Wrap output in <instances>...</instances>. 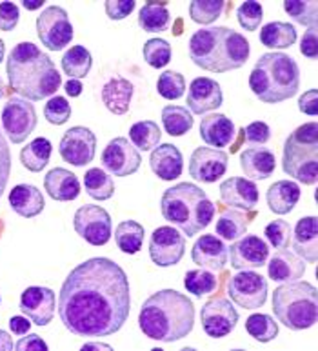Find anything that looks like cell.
Here are the masks:
<instances>
[{
  "mask_svg": "<svg viewBox=\"0 0 318 351\" xmlns=\"http://www.w3.org/2000/svg\"><path fill=\"white\" fill-rule=\"evenodd\" d=\"M130 311V282L111 258L95 257L79 264L58 295V317L79 337L113 335L122 330Z\"/></svg>",
  "mask_w": 318,
  "mask_h": 351,
  "instance_id": "cell-1",
  "label": "cell"
},
{
  "mask_svg": "<svg viewBox=\"0 0 318 351\" xmlns=\"http://www.w3.org/2000/svg\"><path fill=\"white\" fill-rule=\"evenodd\" d=\"M5 69L11 91L26 100L49 99L62 84L55 62L33 43L16 44L8 55Z\"/></svg>",
  "mask_w": 318,
  "mask_h": 351,
  "instance_id": "cell-2",
  "label": "cell"
},
{
  "mask_svg": "<svg viewBox=\"0 0 318 351\" xmlns=\"http://www.w3.org/2000/svg\"><path fill=\"white\" fill-rule=\"evenodd\" d=\"M138 326L153 341H182L193 331L195 306L177 289H160L142 304Z\"/></svg>",
  "mask_w": 318,
  "mask_h": 351,
  "instance_id": "cell-3",
  "label": "cell"
},
{
  "mask_svg": "<svg viewBox=\"0 0 318 351\" xmlns=\"http://www.w3.org/2000/svg\"><path fill=\"white\" fill-rule=\"evenodd\" d=\"M249 53L247 38L225 26L204 27L189 38V57L193 64L211 73L240 69L247 62Z\"/></svg>",
  "mask_w": 318,
  "mask_h": 351,
  "instance_id": "cell-4",
  "label": "cell"
},
{
  "mask_svg": "<svg viewBox=\"0 0 318 351\" xmlns=\"http://www.w3.org/2000/svg\"><path fill=\"white\" fill-rule=\"evenodd\" d=\"M249 88L266 104L293 99L300 88V69L287 53H264L249 75Z\"/></svg>",
  "mask_w": 318,
  "mask_h": 351,
  "instance_id": "cell-5",
  "label": "cell"
},
{
  "mask_svg": "<svg viewBox=\"0 0 318 351\" xmlns=\"http://www.w3.org/2000/svg\"><path fill=\"white\" fill-rule=\"evenodd\" d=\"M162 215L177 226L184 235H199L215 217V204L202 188L191 182H180L166 189L160 200Z\"/></svg>",
  "mask_w": 318,
  "mask_h": 351,
  "instance_id": "cell-6",
  "label": "cell"
},
{
  "mask_svg": "<svg viewBox=\"0 0 318 351\" xmlns=\"http://www.w3.org/2000/svg\"><path fill=\"white\" fill-rule=\"evenodd\" d=\"M273 311L287 330H308L317 322V288L309 282H284L273 291Z\"/></svg>",
  "mask_w": 318,
  "mask_h": 351,
  "instance_id": "cell-7",
  "label": "cell"
},
{
  "mask_svg": "<svg viewBox=\"0 0 318 351\" xmlns=\"http://www.w3.org/2000/svg\"><path fill=\"white\" fill-rule=\"evenodd\" d=\"M282 168L298 182L313 186L318 180V126L308 122L286 138Z\"/></svg>",
  "mask_w": 318,
  "mask_h": 351,
  "instance_id": "cell-8",
  "label": "cell"
},
{
  "mask_svg": "<svg viewBox=\"0 0 318 351\" xmlns=\"http://www.w3.org/2000/svg\"><path fill=\"white\" fill-rule=\"evenodd\" d=\"M73 26L60 5H47L37 19L38 40L49 51H60L73 40Z\"/></svg>",
  "mask_w": 318,
  "mask_h": 351,
  "instance_id": "cell-9",
  "label": "cell"
},
{
  "mask_svg": "<svg viewBox=\"0 0 318 351\" xmlns=\"http://www.w3.org/2000/svg\"><path fill=\"white\" fill-rule=\"evenodd\" d=\"M0 122H2V130H4L5 136L13 144H21L37 128L35 106L29 104V100L21 99V97H11L8 104H4Z\"/></svg>",
  "mask_w": 318,
  "mask_h": 351,
  "instance_id": "cell-10",
  "label": "cell"
},
{
  "mask_svg": "<svg viewBox=\"0 0 318 351\" xmlns=\"http://www.w3.org/2000/svg\"><path fill=\"white\" fill-rule=\"evenodd\" d=\"M228 293L240 308L258 309L267 300V280L253 269H244L230 278Z\"/></svg>",
  "mask_w": 318,
  "mask_h": 351,
  "instance_id": "cell-11",
  "label": "cell"
},
{
  "mask_svg": "<svg viewBox=\"0 0 318 351\" xmlns=\"http://www.w3.org/2000/svg\"><path fill=\"white\" fill-rule=\"evenodd\" d=\"M75 231L91 246H104L111 239V217L102 206H80L73 219Z\"/></svg>",
  "mask_w": 318,
  "mask_h": 351,
  "instance_id": "cell-12",
  "label": "cell"
},
{
  "mask_svg": "<svg viewBox=\"0 0 318 351\" xmlns=\"http://www.w3.org/2000/svg\"><path fill=\"white\" fill-rule=\"evenodd\" d=\"M238 319V311L233 308V302L224 297H215L208 300L200 309L202 328L211 339H222L230 335L236 328Z\"/></svg>",
  "mask_w": 318,
  "mask_h": 351,
  "instance_id": "cell-13",
  "label": "cell"
},
{
  "mask_svg": "<svg viewBox=\"0 0 318 351\" xmlns=\"http://www.w3.org/2000/svg\"><path fill=\"white\" fill-rule=\"evenodd\" d=\"M186 239L173 226H160L149 239V257L157 266L169 267L182 261Z\"/></svg>",
  "mask_w": 318,
  "mask_h": 351,
  "instance_id": "cell-14",
  "label": "cell"
},
{
  "mask_svg": "<svg viewBox=\"0 0 318 351\" xmlns=\"http://www.w3.org/2000/svg\"><path fill=\"white\" fill-rule=\"evenodd\" d=\"M95 152H97V136L89 128L84 126L69 128L58 146L60 157L71 166H79V168L93 160Z\"/></svg>",
  "mask_w": 318,
  "mask_h": 351,
  "instance_id": "cell-15",
  "label": "cell"
},
{
  "mask_svg": "<svg viewBox=\"0 0 318 351\" xmlns=\"http://www.w3.org/2000/svg\"><path fill=\"white\" fill-rule=\"evenodd\" d=\"M138 149L124 136H117L102 152V166L115 177H130L140 168Z\"/></svg>",
  "mask_w": 318,
  "mask_h": 351,
  "instance_id": "cell-16",
  "label": "cell"
},
{
  "mask_svg": "<svg viewBox=\"0 0 318 351\" xmlns=\"http://www.w3.org/2000/svg\"><path fill=\"white\" fill-rule=\"evenodd\" d=\"M228 153L215 147H197L189 158V177L197 182L213 184L228 171Z\"/></svg>",
  "mask_w": 318,
  "mask_h": 351,
  "instance_id": "cell-17",
  "label": "cell"
},
{
  "mask_svg": "<svg viewBox=\"0 0 318 351\" xmlns=\"http://www.w3.org/2000/svg\"><path fill=\"white\" fill-rule=\"evenodd\" d=\"M55 291L44 286H29L21 297V311L35 326H47L55 317Z\"/></svg>",
  "mask_w": 318,
  "mask_h": 351,
  "instance_id": "cell-18",
  "label": "cell"
},
{
  "mask_svg": "<svg viewBox=\"0 0 318 351\" xmlns=\"http://www.w3.org/2000/svg\"><path fill=\"white\" fill-rule=\"evenodd\" d=\"M228 250H230L228 257L231 261V266L238 271L262 267L269 258V246L256 235L242 237L236 242H233Z\"/></svg>",
  "mask_w": 318,
  "mask_h": 351,
  "instance_id": "cell-19",
  "label": "cell"
},
{
  "mask_svg": "<svg viewBox=\"0 0 318 351\" xmlns=\"http://www.w3.org/2000/svg\"><path fill=\"white\" fill-rule=\"evenodd\" d=\"M222 88L217 80L208 79V77H199L189 84L188 110H191L195 115H204L208 111H213L222 106Z\"/></svg>",
  "mask_w": 318,
  "mask_h": 351,
  "instance_id": "cell-20",
  "label": "cell"
},
{
  "mask_svg": "<svg viewBox=\"0 0 318 351\" xmlns=\"http://www.w3.org/2000/svg\"><path fill=\"white\" fill-rule=\"evenodd\" d=\"M220 199L230 208L253 211L258 204V188L249 178H228L220 184Z\"/></svg>",
  "mask_w": 318,
  "mask_h": 351,
  "instance_id": "cell-21",
  "label": "cell"
},
{
  "mask_svg": "<svg viewBox=\"0 0 318 351\" xmlns=\"http://www.w3.org/2000/svg\"><path fill=\"white\" fill-rule=\"evenodd\" d=\"M228 247L219 237L215 235H202L199 241L195 242L193 252V263L199 264L202 269L208 271H224L225 264H228Z\"/></svg>",
  "mask_w": 318,
  "mask_h": 351,
  "instance_id": "cell-22",
  "label": "cell"
},
{
  "mask_svg": "<svg viewBox=\"0 0 318 351\" xmlns=\"http://www.w3.org/2000/svg\"><path fill=\"white\" fill-rule=\"evenodd\" d=\"M293 250L295 255L309 264L318 258V231L317 217H302L293 230Z\"/></svg>",
  "mask_w": 318,
  "mask_h": 351,
  "instance_id": "cell-23",
  "label": "cell"
},
{
  "mask_svg": "<svg viewBox=\"0 0 318 351\" xmlns=\"http://www.w3.org/2000/svg\"><path fill=\"white\" fill-rule=\"evenodd\" d=\"M236 128L231 119L222 113H211L200 121V136L206 144L215 149L230 146L236 135Z\"/></svg>",
  "mask_w": 318,
  "mask_h": 351,
  "instance_id": "cell-24",
  "label": "cell"
},
{
  "mask_svg": "<svg viewBox=\"0 0 318 351\" xmlns=\"http://www.w3.org/2000/svg\"><path fill=\"white\" fill-rule=\"evenodd\" d=\"M240 168L249 180H266L277 168V158L267 147H245L240 153Z\"/></svg>",
  "mask_w": 318,
  "mask_h": 351,
  "instance_id": "cell-25",
  "label": "cell"
},
{
  "mask_svg": "<svg viewBox=\"0 0 318 351\" xmlns=\"http://www.w3.org/2000/svg\"><path fill=\"white\" fill-rule=\"evenodd\" d=\"M153 173L162 180H175L182 175L184 157L180 149L173 144H158L149 157Z\"/></svg>",
  "mask_w": 318,
  "mask_h": 351,
  "instance_id": "cell-26",
  "label": "cell"
},
{
  "mask_svg": "<svg viewBox=\"0 0 318 351\" xmlns=\"http://www.w3.org/2000/svg\"><path fill=\"white\" fill-rule=\"evenodd\" d=\"M44 189L53 200L69 202L75 200L80 193V182L77 175L71 173L69 169L53 168L44 177Z\"/></svg>",
  "mask_w": 318,
  "mask_h": 351,
  "instance_id": "cell-27",
  "label": "cell"
},
{
  "mask_svg": "<svg viewBox=\"0 0 318 351\" xmlns=\"http://www.w3.org/2000/svg\"><path fill=\"white\" fill-rule=\"evenodd\" d=\"M10 206L16 215L33 219L44 211L46 202H44V195L40 189L32 184H19L10 191Z\"/></svg>",
  "mask_w": 318,
  "mask_h": 351,
  "instance_id": "cell-28",
  "label": "cell"
},
{
  "mask_svg": "<svg viewBox=\"0 0 318 351\" xmlns=\"http://www.w3.org/2000/svg\"><path fill=\"white\" fill-rule=\"evenodd\" d=\"M306 271V264L289 250H280L267 263V275L275 282H295Z\"/></svg>",
  "mask_w": 318,
  "mask_h": 351,
  "instance_id": "cell-29",
  "label": "cell"
},
{
  "mask_svg": "<svg viewBox=\"0 0 318 351\" xmlns=\"http://www.w3.org/2000/svg\"><path fill=\"white\" fill-rule=\"evenodd\" d=\"M266 200L273 213L287 215V213H291L295 210V206L300 200V188L293 180H277L267 189Z\"/></svg>",
  "mask_w": 318,
  "mask_h": 351,
  "instance_id": "cell-30",
  "label": "cell"
},
{
  "mask_svg": "<svg viewBox=\"0 0 318 351\" xmlns=\"http://www.w3.org/2000/svg\"><path fill=\"white\" fill-rule=\"evenodd\" d=\"M131 97H133V84L124 77H113L102 88V102L115 115L127 113Z\"/></svg>",
  "mask_w": 318,
  "mask_h": 351,
  "instance_id": "cell-31",
  "label": "cell"
},
{
  "mask_svg": "<svg viewBox=\"0 0 318 351\" xmlns=\"http://www.w3.org/2000/svg\"><path fill=\"white\" fill-rule=\"evenodd\" d=\"M251 224V217L242 213L240 210H235V208H222L219 213V220H217V226L215 230L219 233L224 241H236L240 237L244 235L247 226Z\"/></svg>",
  "mask_w": 318,
  "mask_h": 351,
  "instance_id": "cell-32",
  "label": "cell"
},
{
  "mask_svg": "<svg viewBox=\"0 0 318 351\" xmlns=\"http://www.w3.org/2000/svg\"><path fill=\"white\" fill-rule=\"evenodd\" d=\"M297 29L289 22H269L262 27L260 43L269 49H287L297 43Z\"/></svg>",
  "mask_w": 318,
  "mask_h": 351,
  "instance_id": "cell-33",
  "label": "cell"
},
{
  "mask_svg": "<svg viewBox=\"0 0 318 351\" xmlns=\"http://www.w3.org/2000/svg\"><path fill=\"white\" fill-rule=\"evenodd\" d=\"M51 142L44 138V136H37L33 138L26 147H22L21 152V162L22 166L33 173H40L42 169L46 168L51 158Z\"/></svg>",
  "mask_w": 318,
  "mask_h": 351,
  "instance_id": "cell-34",
  "label": "cell"
},
{
  "mask_svg": "<svg viewBox=\"0 0 318 351\" xmlns=\"http://www.w3.org/2000/svg\"><path fill=\"white\" fill-rule=\"evenodd\" d=\"M171 22V15L166 2H146L138 11V26L147 33L166 32Z\"/></svg>",
  "mask_w": 318,
  "mask_h": 351,
  "instance_id": "cell-35",
  "label": "cell"
},
{
  "mask_svg": "<svg viewBox=\"0 0 318 351\" xmlns=\"http://www.w3.org/2000/svg\"><path fill=\"white\" fill-rule=\"evenodd\" d=\"M162 124L167 135L182 136L191 132L193 128V115L186 106L169 104L162 110Z\"/></svg>",
  "mask_w": 318,
  "mask_h": 351,
  "instance_id": "cell-36",
  "label": "cell"
},
{
  "mask_svg": "<svg viewBox=\"0 0 318 351\" xmlns=\"http://www.w3.org/2000/svg\"><path fill=\"white\" fill-rule=\"evenodd\" d=\"M62 71L69 79H84L88 77L93 66V57L84 46H71L62 57Z\"/></svg>",
  "mask_w": 318,
  "mask_h": 351,
  "instance_id": "cell-37",
  "label": "cell"
},
{
  "mask_svg": "<svg viewBox=\"0 0 318 351\" xmlns=\"http://www.w3.org/2000/svg\"><path fill=\"white\" fill-rule=\"evenodd\" d=\"M115 241L119 250L127 255H135L140 252L144 244V228L136 220H124L117 226Z\"/></svg>",
  "mask_w": 318,
  "mask_h": 351,
  "instance_id": "cell-38",
  "label": "cell"
},
{
  "mask_svg": "<svg viewBox=\"0 0 318 351\" xmlns=\"http://www.w3.org/2000/svg\"><path fill=\"white\" fill-rule=\"evenodd\" d=\"M160 126L153 121H140L130 128V142L136 149L151 152L160 144Z\"/></svg>",
  "mask_w": 318,
  "mask_h": 351,
  "instance_id": "cell-39",
  "label": "cell"
},
{
  "mask_svg": "<svg viewBox=\"0 0 318 351\" xmlns=\"http://www.w3.org/2000/svg\"><path fill=\"white\" fill-rule=\"evenodd\" d=\"M84 188L95 200H108L115 193V184L110 175L100 168H91L84 175Z\"/></svg>",
  "mask_w": 318,
  "mask_h": 351,
  "instance_id": "cell-40",
  "label": "cell"
},
{
  "mask_svg": "<svg viewBox=\"0 0 318 351\" xmlns=\"http://www.w3.org/2000/svg\"><path fill=\"white\" fill-rule=\"evenodd\" d=\"M245 331L256 342H271L278 335V324L271 315L253 313L245 320Z\"/></svg>",
  "mask_w": 318,
  "mask_h": 351,
  "instance_id": "cell-41",
  "label": "cell"
},
{
  "mask_svg": "<svg viewBox=\"0 0 318 351\" xmlns=\"http://www.w3.org/2000/svg\"><path fill=\"white\" fill-rule=\"evenodd\" d=\"M184 286L188 289L189 293H193L197 299H202L204 295L213 293L217 286H219V280L215 277L213 273L208 271V269H191V271L186 273L184 277Z\"/></svg>",
  "mask_w": 318,
  "mask_h": 351,
  "instance_id": "cell-42",
  "label": "cell"
},
{
  "mask_svg": "<svg viewBox=\"0 0 318 351\" xmlns=\"http://www.w3.org/2000/svg\"><path fill=\"white\" fill-rule=\"evenodd\" d=\"M225 10V2L222 0H195L189 4V16L197 24H213L217 19L222 16Z\"/></svg>",
  "mask_w": 318,
  "mask_h": 351,
  "instance_id": "cell-43",
  "label": "cell"
},
{
  "mask_svg": "<svg viewBox=\"0 0 318 351\" xmlns=\"http://www.w3.org/2000/svg\"><path fill=\"white\" fill-rule=\"evenodd\" d=\"M142 55L151 68H166L171 62V46L164 38H149L142 47Z\"/></svg>",
  "mask_w": 318,
  "mask_h": 351,
  "instance_id": "cell-44",
  "label": "cell"
},
{
  "mask_svg": "<svg viewBox=\"0 0 318 351\" xmlns=\"http://www.w3.org/2000/svg\"><path fill=\"white\" fill-rule=\"evenodd\" d=\"M284 10L293 21L302 26H317V2L315 0H286Z\"/></svg>",
  "mask_w": 318,
  "mask_h": 351,
  "instance_id": "cell-45",
  "label": "cell"
},
{
  "mask_svg": "<svg viewBox=\"0 0 318 351\" xmlns=\"http://www.w3.org/2000/svg\"><path fill=\"white\" fill-rule=\"evenodd\" d=\"M157 91L160 93V97H164L167 100L180 99L184 91H186V79H184V75H180L178 71H173V69L164 71L157 80Z\"/></svg>",
  "mask_w": 318,
  "mask_h": 351,
  "instance_id": "cell-46",
  "label": "cell"
},
{
  "mask_svg": "<svg viewBox=\"0 0 318 351\" xmlns=\"http://www.w3.org/2000/svg\"><path fill=\"white\" fill-rule=\"evenodd\" d=\"M236 19L245 32H256L262 24V19H264V8H262L260 2H255V0L242 2L236 8Z\"/></svg>",
  "mask_w": 318,
  "mask_h": 351,
  "instance_id": "cell-47",
  "label": "cell"
},
{
  "mask_svg": "<svg viewBox=\"0 0 318 351\" xmlns=\"http://www.w3.org/2000/svg\"><path fill=\"white\" fill-rule=\"evenodd\" d=\"M291 224L286 220H273L266 226L264 235L275 250H286L291 244Z\"/></svg>",
  "mask_w": 318,
  "mask_h": 351,
  "instance_id": "cell-48",
  "label": "cell"
},
{
  "mask_svg": "<svg viewBox=\"0 0 318 351\" xmlns=\"http://www.w3.org/2000/svg\"><path fill=\"white\" fill-rule=\"evenodd\" d=\"M44 117L53 126H62L71 117V106L64 97H51L44 106Z\"/></svg>",
  "mask_w": 318,
  "mask_h": 351,
  "instance_id": "cell-49",
  "label": "cell"
},
{
  "mask_svg": "<svg viewBox=\"0 0 318 351\" xmlns=\"http://www.w3.org/2000/svg\"><path fill=\"white\" fill-rule=\"evenodd\" d=\"M11 175V152L5 141V135L0 132V197L4 193Z\"/></svg>",
  "mask_w": 318,
  "mask_h": 351,
  "instance_id": "cell-50",
  "label": "cell"
},
{
  "mask_svg": "<svg viewBox=\"0 0 318 351\" xmlns=\"http://www.w3.org/2000/svg\"><path fill=\"white\" fill-rule=\"evenodd\" d=\"M21 19V10L13 2H0V32H13Z\"/></svg>",
  "mask_w": 318,
  "mask_h": 351,
  "instance_id": "cell-51",
  "label": "cell"
},
{
  "mask_svg": "<svg viewBox=\"0 0 318 351\" xmlns=\"http://www.w3.org/2000/svg\"><path fill=\"white\" fill-rule=\"evenodd\" d=\"M104 8L111 21H124L135 10V0H108Z\"/></svg>",
  "mask_w": 318,
  "mask_h": 351,
  "instance_id": "cell-52",
  "label": "cell"
},
{
  "mask_svg": "<svg viewBox=\"0 0 318 351\" xmlns=\"http://www.w3.org/2000/svg\"><path fill=\"white\" fill-rule=\"evenodd\" d=\"M244 136L249 144H266L271 138V130H269L266 122L256 121L251 122L247 128H244Z\"/></svg>",
  "mask_w": 318,
  "mask_h": 351,
  "instance_id": "cell-53",
  "label": "cell"
},
{
  "mask_svg": "<svg viewBox=\"0 0 318 351\" xmlns=\"http://www.w3.org/2000/svg\"><path fill=\"white\" fill-rule=\"evenodd\" d=\"M300 53L306 58H317L318 44H317V26H311L304 33L302 44H300Z\"/></svg>",
  "mask_w": 318,
  "mask_h": 351,
  "instance_id": "cell-54",
  "label": "cell"
},
{
  "mask_svg": "<svg viewBox=\"0 0 318 351\" xmlns=\"http://www.w3.org/2000/svg\"><path fill=\"white\" fill-rule=\"evenodd\" d=\"M298 110L306 115L315 117L318 113V89H309L298 99Z\"/></svg>",
  "mask_w": 318,
  "mask_h": 351,
  "instance_id": "cell-55",
  "label": "cell"
},
{
  "mask_svg": "<svg viewBox=\"0 0 318 351\" xmlns=\"http://www.w3.org/2000/svg\"><path fill=\"white\" fill-rule=\"evenodd\" d=\"M15 348L19 351H47V344L40 339V335L29 333L27 337H22L21 341L16 342Z\"/></svg>",
  "mask_w": 318,
  "mask_h": 351,
  "instance_id": "cell-56",
  "label": "cell"
},
{
  "mask_svg": "<svg viewBox=\"0 0 318 351\" xmlns=\"http://www.w3.org/2000/svg\"><path fill=\"white\" fill-rule=\"evenodd\" d=\"M32 324L33 322L27 317H11L10 319V330L15 335H27L32 330Z\"/></svg>",
  "mask_w": 318,
  "mask_h": 351,
  "instance_id": "cell-57",
  "label": "cell"
},
{
  "mask_svg": "<svg viewBox=\"0 0 318 351\" xmlns=\"http://www.w3.org/2000/svg\"><path fill=\"white\" fill-rule=\"evenodd\" d=\"M64 88H66V95L68 97H79L80 93H82V82L77 79H69L66 84H64Z\"/></svg>",
  "mask_w": 318,
  "mask_h": 351,
  "instance_id": "cell-58",
  "label": "cell"
},
{
  "mask_svg": "<svg viewBox=\"0 0 318 351\" xmlns=\"http://www.w3.org/2000/svg\"><path fill=\"white\" fill-rule=\"evenodd\" d=\"M15 348L13 341H11V337L8 331L0 330V351H11Z\"/></svg>",
  "mask_w": 318,
  "mask_h": 351,
  "instance_id": "cell-59",
  "label": "cell"
},
{
  "mask_svg": "<svg viewBox=\"0 0 318 351\" xmlns=\"http://www.w3.org/2000/svg\"><path fill=\"white\" fill-rule=\"evenodd\" d=\"M89 350H111V346L110 344H104V342H88V344H84L82 351Z\"/></svg>",
  "mask_w": 318,
  "mask_h": 351,
  "instance_id": "cell-60",
  "label": "cell"
},
{
  "mask_svg": "<svg viewBox=\"0 0 318 351\" xmlns=\"http://www.w3.org/2000/svg\"><path fill=\"white\" fill-rule=\"evenodd\" d=\"M22 5L26 8V10L33 11V10H38L44 5V0H22Z\"/></svg>",
  "mask_w": 318,
  "mask_h": 351,
  "instance_id": "cell-61",
  "label": "cell"
},
{
  "mask_svg": "<svg viewBox=\"0 0 318 351\" xmlns=\"http://www.w3.org/2000/svg\"><path fill=\"white\" fill-rule=\"evenodd\" d=\"M4 55H5V46H4V40L0 38V62L4 60Z\"/></svg>",
  "mask_w": 318,
  "mask_h": 351,
  "instance_id": "cell-62",
  "label": "cell"
},
{
  "mask_svg": "<svg viewBox=\"0 0 318 351\" xmlns=\"http://www.w3.org/2000/svg\"><path fill=\"white\" fill-rule=\"evenodd\" d=\"M5 97V86L4 82H2V79H0V99H4Z\"/></svg>",
  "mask_w": 318,
  "mask_h": 351,
  "instance_id": "cell-63",
  "label": "cell"
},
{
  "mask_svg": "<svg viewBox=\"0 0 318 351\" xmlns=\"http://www.w3.org/2000/svg\"><path fill=\"white\" fill-rule=\"evenodd\" d=\"M0 300H2V299H0Z\"/></svg>",
  "mask_w": 318,
  "mask_h": 351,
  "instance_id": "cell-64",
  "label": "cell"
}]
</instances>
